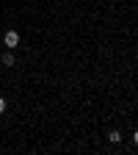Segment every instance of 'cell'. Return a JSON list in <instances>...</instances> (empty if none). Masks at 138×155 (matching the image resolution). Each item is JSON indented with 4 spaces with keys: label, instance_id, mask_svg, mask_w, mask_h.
Here are the masks:
<instances>
[{
    "label": "cell",
    "instance_id": "obj_4",
    "mask_svg": "<svg viewBox=\"0 0 138 155\" xmlns=\"http://www.w3.org/2000/svg\"><path fill=\"white\" fill-rule=\"evenodd\" d=\"M6 111V100H3V97H0V114H3Z\"/></svg>",
    "mask_w": 138,
    "mask_h": 155
},
{
    "label": "cell",
    "instance_id": "obj_2",
    "mask_svg": "<svg viewBox=\"0 0 138 155\" xmlns=\"http://www.w3.org/2000/svg\"><path fill=\"white\" fill-rule=\"evenodd\" d=\"M0 64H3V67H14V64H17V58H14V53H11V50H6L3 55H0Z\"/></svg>",
    "mask_w": 138,
    "mask_h": 155
},
{
    "label": "cell",
    "instance_id": "obj_1",
    "mask_svg": "<svg viewBox=\"0 0 138 155\" xmlns=\"http://www.w3.org/2000/svg\"><path fill=\"white\" fill-rule=\"evenodd\" d=\"M3 45H6L8 50H14V47L19 45V33H17V31H6V36H3Z\"/></svg>",
    "mask_w": 138,
    "mask_h": 155
},
{
    "label": "cell",
    "instance_id": "obj_3",
    "mask_svg": "<svg viewBox=\"0 0 138 155\" xmlns=\"http://www.w3.org/2000/svg\"><path fill=\"white\" fill-rule=\"evenodd\" d=\"M122 139H124V133H122V130H108V141H111V144H119Z\"/></svg>",
    "mask_w": 138,
    "mask_h": 155
},
{
    "label": "cell",
    "instance_id": "obj_5",
    "mask_svg": "<svg viewBox=\"0 0 138 155\" xmlns=\"http://www.w3.org/2000/svg\"><path fill=\"white\" fill-rule=\"evenodd\" d=\"M133 141H135V144H138V130H135V133H133Z\"/></svg>",
    "mask_w": 138,
    "mask_h": 155
}]
</instances>
